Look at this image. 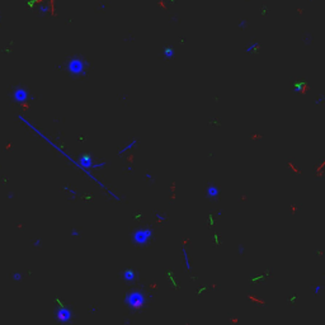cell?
I'll return each mask as SVG.
<instances>
[{
	"label": "cell",
	"instance_id": "cell-1",
	"mask_svg": "<svg viewBox=\"0 0 325 325\" xmlns=\"http://www.w3.org/2000/svg\"><path fill=\"white\" fill-rule=\"evenodd\" d=\"M149 298H147V293L144 289H132L125 297V304L128 309H131L132 311H138L145 305L147 304Z\"/></svg>",
	"mask_w": 325,
	"mask_h": 325
},
{
	"label": "cell",
	"instance_id": "cell-2",
	"mask_svg": "<svg viewBox=\"0 0 325 325\" xmlns=\"http://www.w3.org/2000/svg\"><path fill=\"white\" fill-rule=\"evenodd\" d=\"M66 70L71 76H85L88 70V62L80 56H74L66 62Z\"/></svg>",
	"mask_w": 325,
	"mask_h": 325
},
{
	"label": "cell",
	"instance_id": "cell-3",
	"mask_svg": "<svg viewBox=\"0 0 325 325\" xmlns=\"http://www.w3.org/2000/svg\"><path fill=\"white\" fill-rule=\"evenodd\" d=\"M152 236H154V231L150 227H141V229L135 230L134 235H132V241L137 246H145L151 240Z\"/></svg>",
	"mask_w": 325,
	"mask_h": 325
},
{
	"label": "cell",
	"instance_id": "cell-4",
	"mask_svg": "<svg viewBox=\"0 0 325 325\" xmlns=\"http://www.w3.org/2000/svg\"><path fill=\"white\" fill-rule=\"evenodd\" d=\"M104 162H99V164H94L93 161V156H90L89 154H84V155H80L78 158V167L81 168L85 173H88V169L89 168H100V167H104ZM89 174V173H88ZM89 175L93 178V175L89 174ZM94 179V178H93Z\"/></svg>",
	"mask_w": 325,
	"mask_h": 325
},
{
	"label": "cell",
	"instance_id": "cell-5",
	"mask_svg": "<svg viewBox=\"0 0 325 325\" xmlns=\"http://www.w3.org/2000/svg\"><path fill=\"white\" fill-rule=\"evenodd\" d=\"M13 99L14 102L19 103V104H23V103H27L29 99H33V97H29V91L27 88L24 87H17L14 88L13 90Z\"/></svg>",
	"mask_w": 325,
	"mask_h": 325
},
{
	"label": "cell",
	"instance_id": "cell-6",
	"mask_svg": "<svg viewBox=\"0 0 325 325\" xmlns=\"http://www.w3.org/2000/svg\"><path fill=\"white\" fill-rule=\"evenodd\" d=\"M55 318L58 323H69L73 319V311L69 307L64 305H58V307L55 311Z\"/></svg>",
	"mask_w": 325,
	"mask_h": 325
},
{
	"label": "cell",
	"instance_id": "cell-7",
	"mask_svg": "<svg viewBox=\"0 0 325 325\" xmlns=\"http://www.w3.org/2000/svg\"><path fill=\"white\" fill-rule=\"evenodd\" d=\"M122 277L127 283H134L136 281V278H137V273H136L132 268H128V269L122 272Z\"/></svg>",
	"mask_w": 325,
	"mask_h": 325
},
{
	"label": "cell",
	"instance_id": "cell-8",
	"mask_svg": "<svg viewBox=\"0 0 325 325\" xmlns=\"http://www.w3.org/2000/svg\"><path fill=\"white\" fill-rule=\"evenodd\" d=\"M218 194H220V189L217 188V185L210 184L208 188H207V196L210 197V198H212V199H216L218 197Z\"/></svg>",
	"mask_w": 325,
	"mask_h": 325
},
{
	"label": "cell",
	"instance_id": "cell-9",
	"mask_svg": "<svg viewBox=\"0 0 325 325\" xmlns=\"http://www.w3.org/2000/svg\"><path fill=\"white\" fill-rule=\"evenodd\" d=\"M183 257H184V262H185V267H187L188 271H191V263H189V258H188V254L185 248H183Z\"/></svg>",
	"mask_w": 325,
	"mask_h": 325
},
{
	"label": "cell",
	"instance_id": "cell-10",
	"mask_svg": "<svg viewBox=\"0 0 325 325\" xmlns=\"http://www.w3.org/2000/svg\"><path fill=\"white\" fill-rule=\"evenodd\" d=\"M164 56L167 58H172L174 56V50L172 48V47H167V48L164 50Z\"/></svg>",
	"mask_w": 325,
	"mask_h": 325
},
{
	"label": "cell",
	"instance_id": "cell-11",
	"mask_svg": "<svg viewBox=\"0 0 325 325\" xmlns=\"http://www.w3.org/2000/svg\"><path fill=\"white\" fill-rule=\"evenodd\" d=\"M136 142H137V141H136V140H134V141H132V142L130 144V145H127V146L125 147V149H122V150H121V151H120V155H122V154H123V152H126L127 150H130V149H131V147H134L135 145H136Z\"/></svg>",
	"mask_w": 325,
	"mask_h": 325
},
{
	"label": "cell",
	"instance_id": "cell-12",
	"mask_svg": "<svg viewBox=\"0 0 325 325\" xmlns=\"http://www.w3.org/2000/svg\"><path fill=\"white\" fill-rule=\"evenodd\" d=\"M22 277H23L22 273H18V272H17V273H13V279L14 281H20V279H22Z\"/></svg>",
	"mask_w": 325,
	"mask_h": 325
},
{
	"label": "cell",
	"instance_id": "cell-13",
	"mask_svg": "<svg viewBox=\"0 0 325 325\" xmlns=\"http://www.w3.org/2000/svg\"><path fill=\"white\" fill-rule=\"evenodd\" d=\"M258 47H259L258 43H255V45H252L250 47H248V48H246V52H253V50H257Z\"/></svg>",
	"mask_w": 325,
	"mask_h": 325
},
{
	"label": "cell",
	"instance_id": "cell-14",
	"mask_svg": "<svg viewBox=\"0 0 325 325\" xmlns=\"http://www.w3.org/2000/svg\"><path fill=\"white\" fill-rule=\"evenodd\" d=\"M320 291H321V286L318 285V286H316V287L314 288V293H315V295H319V293H320Z\"/></svg>",
	"mask_w": 325,
	"mask_h": 325
},
{
	"label": "cell",
	"instance_id": "cell-15",
	"mask_svg": "<svg viewBox=\"0 0 325 325\" xmlns=\"http://www.w3.org/2000/svg\"><path fill=\"white\" fill-rule=\"evenodd\" d=\"M71 235H73V236H79V235H80V231H79V230H76V229H73V230H71Z\"/></svg>",
	"mask_w": 325,
	"mask_h": 325
},
{
	"label": "cell",
	"instance_id": "cell-16",
	"mask_svg": "<svg viewBox=\"0 0 325 325\" xmlns=\"http://www.w3.org/2000/svg\"><path fill=\"white\" fill-rule=\"evenodd\" d=\"M156 217H158V220H159V221H164V220H165V216H164V215L161 216L160 214H156Z\"/></svg>",
	"mask_w": 325,
	"mask_h": 325
},
{
	"label": "cell",
	"instance_id": "cell-17",
	"mask_svg": "<svg viewBox=\"0 0 325 325\" xmlns=\"http://www.w3.org/2000/svg\"><path fill=\"white\" fill-rule=\"evenodd\" d=\"M41 243H42V241H41L40 239H37V240L34 241V246H41Z\"/></svg>",
	"mask_w": 325,
	"mask_h": 325
},
{
	"label": "cell",
	"instance_id": "cell-18",
	"mask_svg": "<svg viewBox=\"0 0 325 325\" xmlns=\"http://www.w3.org/2000/svg\"><path fill=\"white\" fill-rule=\"evenodd\" d=\"M146 178L149 179V181H151V182L154 181V179H152V177H151V174H150V173H146Z\"/></svg>",
	"mask_w": 325,
	"mask_h": 325
},
{
	"label": "cell",
	"instance_id": "cell-19",
	"mask_svg": "<svg viewBox=\"0 0 325 325\" xmlns=\"http://www.w3.org/2000/svg\"><path fill=\"white\" fill-rule=\"evenodd\" d=\"M239 254H240V255H241V254H244V248L241 246V245L239 246Z\"/></svg>",
	"mask_w": 325,
	"mask_h": 325
},
{
	"label": "cell",
	"instance_id": "cell-20",
	"mask_svg": "<svg viewBox=\"0 0 325 325\" xmlns=\"http://www.w3.org/2000/svg\"><path fill=\"white\" fill-rule=\"evenodd\" d=\"M323 100H324V97H320V98H319L318 100H316V104H319V103H321V102H323Z\"/></svg>",
	"mask_w": 325,
	"mask_h": 325
}]
</instances>
